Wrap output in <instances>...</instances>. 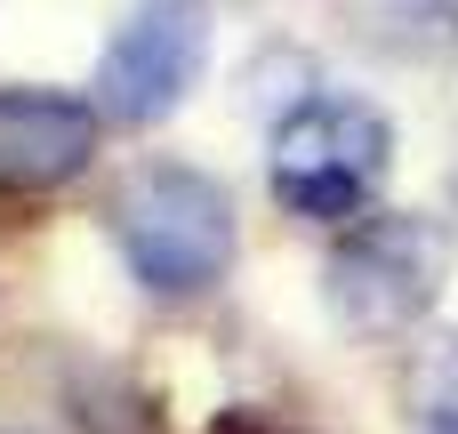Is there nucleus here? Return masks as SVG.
<instances>
[{
  "label": "nucleus",
  "instance_id": "1",
  "mask_svg": "<svg viewBox=\"0 0 458 434\" xmlns=\"http://www.w3.org/2000/svg\"><path fill=\"white\" fill-rule=\"evenodd\" d=\"M113 242L153 298H201L233 266V193L185 161H145L113 193Z\"/></svg>",
  "mask_w": 458,
  "mask_h": 434
},
{
  "label": "nucleus",
  "instance_id": "2",
  "mask_svg": "<svg viewBox=\"0 0 458 434\" xmlns=\"http://www.w3.org/2000/svg\"><path fill=\"white\" fill-rule=\"evenodd\" d=\"M386 169H394V129L362 97H306L274 129V201L290 217L346 226L378 201Z\"/></svg>",
  "mask_w": 458,
  "mask_h": 434
},
{
  "label": "nucleus",
  "instance_id": "3",
  "mask_svg": "<svg viewBox=\"0 0 458 434\" xmlns=\"http://www.w3.org/2000/svg\"><path fill=\"white\" fill-rule=\"evenodd\" d=\"M201 64H209V8L201 0H145L97 64V113L121 129H145L185 105Z\"/></svg>",
  "mask_w": 458,
  "mask_h": 434
},
{
  "label": "nucleus",
  "instance_id": "4",
  "mask_svg": "<svg viewBox=\"0 0 458 434\" xmlns=\"http://www.w3.org/2000/svg\"><path fill=\"white\" fill-rule=\"evenodd\" d=\"M443 250L419 217H362L330 250V314L346 330H411L435 306Z\"/></svg>",
  "mask_w": 458,
  "mask_h": 434
},
{
  "label": "nucleus",
  "instance_id": "5",
  "mask_svg": "<svg viewBox=\"0 0 458 434\" xmlns=\"http://www.w3.org/2000/svg\"><path fill=\"white\" fill-rule=\"evenodd\" d=\"M105 113L56 89H0V201H32L72 185L97 161Z\"/></svg>",
  "mask_w": 458,
  "mask_h": 434
},
{
  "label": "nucleus",
  "instance_id": "6",
  "mask_svg": "<svg viewBox=\"0 0 458 434\" xmlns=\"http://www.w3.org/2000/svg\"><path fill=\"white\" fill-rule=\"evenodd\" d=\"M411 419L419 434H458V330L411 362Z\"/></svg>",
  "mask_w": 458,
  "mask_h": 434
}]
</instances>
